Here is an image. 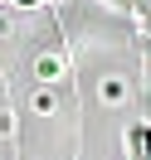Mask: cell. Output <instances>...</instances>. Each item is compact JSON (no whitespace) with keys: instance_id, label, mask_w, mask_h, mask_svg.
Instances as JSON below:
<instances>
[{"instance_id":"obj_1","label":"cell","mask_w":151,"mask_h":160,"mask_svg":"<svg viewBox=\"0 0 151 160\" xmlns=\"http://www.w3.org/2000/svg\"><path fill=\"white\" fill-rule=\"evenodd\" d=\"M15 5H34V0H15Z\"/></svg>"}]
</instances>
